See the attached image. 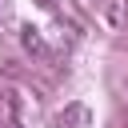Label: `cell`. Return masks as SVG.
Segmentation results:
<instances>
[]
</instances>
